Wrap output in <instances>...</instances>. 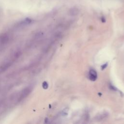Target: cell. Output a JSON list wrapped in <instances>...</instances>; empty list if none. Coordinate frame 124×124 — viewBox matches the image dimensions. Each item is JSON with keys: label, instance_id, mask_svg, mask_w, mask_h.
Returning <instances> with one entry per match:
<instances>
[{"label": "cell", "instance_id": "obj_1", "mask_svg": "<svg viewBox=\"0 0 124 124\" xmlns=\"http://www.w3.org/2000/svg\"><path fill=\"white\" fill-rule=\"evenodd\" d=\"M89 78L92 81H95L97 78V73L94 69H91L89 71Z\"/></svg>", "mask_w": 124, "mask_h": 124}, {"label": "cell", "instance_id": "obj_2", "mask_svg": "<svg viewBox=\"0 0 124 124\" xmlns=\"http://www.w3.org/2000/svg\"><path fill=\"white\" fill-rule=\"evenodd\" d=\"M31 91V87H28L24 89V90H23L22 93L21 95V98H23L27 96L28 95V94L30 93V92Z\"/></svg>", "mask_w": 124, "mask_h": 124}, {"label": "cell", "instance_id": "obj_3", "mask_svg": "<svg viewBox=\"0 0 124 124\" xmlns=\"http://www.w3.org/2000/svg\"><path fill=\"white\" fill-rule=\"evenodd\" d=\"M43 87L44 89H46L48 87V84L46 82H44L43 84Z\"/></svg>", "mask_w": 124, "mask_h": 124}]
</instances>
